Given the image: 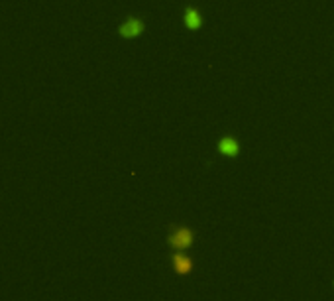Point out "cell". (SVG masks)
Here are the masks:
<instances>
[{
  "instance_id": "1",
  "label": "cell",
  "mask_w": 334,
  "mask_h": 301,
  "mask_svg": "<svg viewBox=\"0 0 334 301\" xmlns=\"http://www.w3.org/2000/svg\"><path fill=\"white\" fill-rule=\"evenodd\" d=\"M169 242H171L173 246H177V248H187V246L193 244V232H191L189 228H185V226H179V228L171 230Z\"/></svg>"
},
{
  "instance_id": "5",
  "label": "cell",
  "mask_w": 334,
  "mask_h": 301,
  "mask_svg": "<svg viewBox=\"0 0 334 301\" xmlns=\"http://www.w3.org/2000/svg\"><path fill=\"white\" fill-rule=\"evenodd\" d=\"M220 152H224V154H236L238 152V144L232 142V140H222L220 142Z\"/></svg>"
},
{
  "instance_id": "3",
  "label": "cell",
  "mask_w": 334,
  "mask_h": 301,
  "mask_svg": "<svg viewBox=\"0 0 334 301\" xmlns=\"http://www.w3.org/2000/svg\"><path fill=\"white\" fill-rule=\"evenodd\" d=\"M173 268H175L179 274H187V272H191L193 264H191V260L185 258V256H175V258H173Z\"/></svg>"
},
{
  "instance_id": "4",
  "label": "cell",
  "mask_w": 334,
  "mask_h": 301,
  "mask_svg": "<svg viewBox=\"0 0 334 301\" xmlns=\"http://www.w3.org/2000/svg\"><path fill=\"white\" fill-rule=\"evenodd\" d=\"M185 22H187V26L193 30V28H199L201 26V18H199V14L195 12V10H187V14H185Z\"/></svg>"
},
{
  "instance_id": "2",
  "label": "cell",
  "mask_w": 334,
  "mask_h": 301,
  "mask_svg": "<svg viewBox=\"0 0 334 301\" xmlns=\"http://www.w3.org/2000/svg\"><path fill=\"white\" fill-rule=\"evenodd\" d=\"M143 32V24L140 18H128L126 22H122V26L118 28V34L122 38H138Z\"/></svg>"
}]
</instances>
